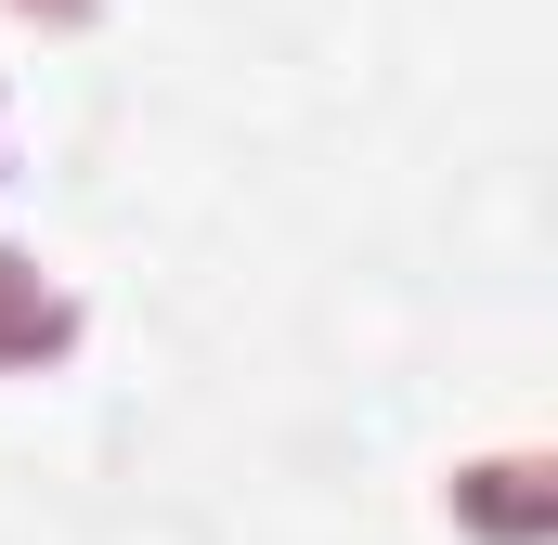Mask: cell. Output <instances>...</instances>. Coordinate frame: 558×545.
<instances>
[{
    "instance_id": "6da1fadb",
    "label": "cell",
    "mask_w": 558,
    "mask_h": 545,
    "mask_svg": "<svg viewBox=\"0 0 558 545\" xmlns=\"http://www.w3.org/2000/svg\"><path fill=\"white\" fill-rule=\"evenodd\" d=\"M78 338H92V299L65 286V261H52V247H0V390L65 377Z\"/></svg>"
},
{
    "instance_id": "7a4b0ae2",
    "label": "cell",
    "mask_w": 558,
    "mask_h": 545,
    "mask_svg": "<svg viewBox=\"0 0 558 545\" xmlns=\"http://www.w3.org/2000/svg\"><path fill=\"white\" fill-rule=\"evenodd\" d=\"M13 26H39V39H78V26H105V0H0Z\"/></svg>"
},
{
    "instance_id": "3957f363",
    "label": "cell",
    "mask_w": 558,
    "mask_h": 545,
    "mask_svg": "<svg viewBox=\"0 0 558 545\" xmlns=\"http://www.w3.org/2000/svg\"><path fill=\"white\" fill-rule=\"evenodd\" d=\"M0 169H13V78H0Z\"/></svg>"
}]
</instances>
